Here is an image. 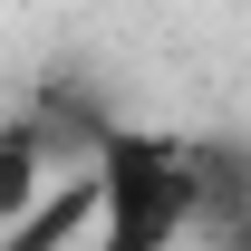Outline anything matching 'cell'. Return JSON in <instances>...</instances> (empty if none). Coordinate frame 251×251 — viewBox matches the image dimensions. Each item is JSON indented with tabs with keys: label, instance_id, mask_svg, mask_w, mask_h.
I'll return each mask as SVG.
<instances>
[{
	"label": "cell",
	"instance_id": "7a4b0ae2",
	"mask_svg": "<svg viewBox=\"0 0 251 251\" xmlns=\"http://www.w3.org/2000/svg\"><path fill=\"white\" fill-rule=\"evenodd\" d=\"M39 145H49V135H39L29 116L0 126V222H20V213L39 203Z\"/></svg>",
	"mask_w": 251,
	"mask_h": 251
},
{
	"label": "cell",
	"instance_id": "6da1fadb",
	"mask_svg": "<svg viewBox=\"0 0 251 251\" xmlns=\"http://www.w3.org/2000/svg\"><path fill=\"white\" fill-rule=\"evenodd\" d=\"M87 193H97V251H174L203 213L193 184V145L155 135V126H97L87 135Z\"/></svg>",
	"mask_w": 251,
	"mask_h": 251
}]
</instances>
